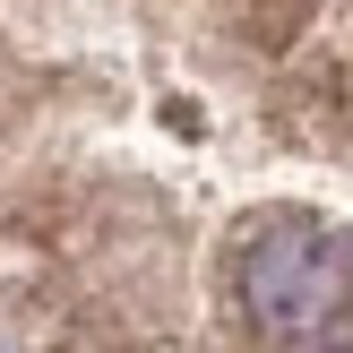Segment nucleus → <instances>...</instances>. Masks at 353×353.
<instances>
[{"label":"nucleus","mask_w":353,"mask_h":353,"mask_svg":"<svg viewBox=\"0 0 353 353\" xmlns=\"http://www.w3.org/2000/svg\"><path fill=\"white\" fill-rule=\"evenodd\" d=\"M0 345L353 353V0H0Z\"/></svg>","instance_id":"1"}]
</instances>
